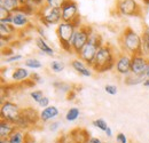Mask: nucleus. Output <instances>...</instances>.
Segmentation results:
<instances>
[{
    "label": "nucleus",
    "instance_id": "obj_1",
    "mask_svg": "<svg viewBox=\"0 0 149 143\" xmlns=\"http://www.w3.org/2000/svg\"><path fill=\"white\" fill-rule=\"evenodd\" d=\"M116 65V56L113 53V48L110 44H103L97 53L95 55V58L92 64V70L97 73L110 71Z\"/></svg>",
    "mask_w": 149,
    "mask_h": 143
},
{
    "label": "nucleus",
    "instance_id": "obj_2",
    "mask_svg": "<svg viewBox=\"0 0 149 143\" xmlns=\"http://www.w3.org/2000/svg\"><path fill=\"white\" fill-rule=\"evenodd\" d=\"M119 46L122 48L123 53L129 55H136L142 54V47H141V36L138 35L132 28H125L124 31L118 39Z\"/></svg>",
    "mask_w": 149,
    "mask_h": 143
},
{
    "label": "nucleus",
    "instance_id": "obj_3",
    "mask_svg": "<svg viewBox=\"0 0 149 143\" xmlns=\"http://www.w3.org/2000/svg\"><path fill=\"white\" fill-rule=\"evenodd\" d=\"M102 45H103V40H102L101 35L93 31L87 44L84 46V48L81 49V52L78 55V58L81 60L84 63H86L91 68L93 64L94 58H95V55Z\"/></svg>",
    "mask_w": 149,
    "mask_h": 143
},
{
    "label": "nucleus",
    "instance_id": "obj_4",
    "mask_svg": "<svg viewBox=\"0 0 149 143\" xmlns=\"http://www.w3.org/2000/svg\"><path fill=\"white\" fill-rule=\"evenodd\" d=\"M76 30H77V28L74 26V23L62 21L60 24H57L56 36L58 38V41L61 44L62 49L65 51L67 53H74L72 47H71V41H72Z\"/></svg>",
    "mask_w": 149,
    "mask_h": 143
},
{
    "label": "nucleus",
    "instance_id": "obj_5",
    "mask_svg": "<svg viewBox=\"0 0 149 143\" xmlns=\"http://www.w3.org/2000/svg\"><path fill=\"white\" fill-rule=\"evenodd\" d=\"M39 121H40V113L32 107H26L22 108L21 117L15 126H16V128H19L25 132V131L37 126Z\"/></svg>",
    "mask_w": 149,
    "mask_h": 143
},
{
    "label": "nucleus",
    "instance_id": "obj_6",
    "mask_svg": "<svg viewBox=\"0 0 149 143\" xmlns=\"http://www.w3.org/2000/svg\"><path fill=\"white\" fill-rule=\"evenodd\" d=\"M42 25L49 26V25H55L60 24L62 22V13L61 9L53 8L48 5H44L37 10L36 14Z\"/></svg>",
    "mask_w": 149,
    "mask_h": 143
},
{
    "label": "nucleus",
    "instance_id": "obj_7",
    "mask_svg": "<svg viewBox=\"0 0 149 143\" xmlns=\"http://www.w3.org/2000/svg\"><path fill=\"white\" fill-rule=\"evenodd\" d=\"M92 32H93V29L90 25H81L76 30L72 41H71V47H72L74 54H76L77 56L79 55L81 49L84 48V46L87 44Z\"/></svg>",
    "mask_w": 149,
    "mask_h": 143
},
{
    "label": "nucleus",
    "instance_id": "obj_8",
    "mask_svg": "<svg viewBox=\"0 0 149 143\" xmlns=\"http://www.w3.org/2000/svg\"><path fill=\"white\" fill-rule=\"evenodd\" d=\"M62 21L74 23V26L78 29L80 25V15L78 13V5L74 0H65L61 8Z\"/></svg>",
    "mask_w": 149,
    "mask_h": 143
},
{
    "label": "nucleus",
    "instance_id": "obj_9",
    "mask_svg": "<svg viewBox=\"0 0 149 143\" xmlns=\"http://www.w3.org/2000/svg\"><path fill=\"white\" fill-rule=\"evenodd\" d=\"M21 108L10 101H3L0 108V116L1 120H6L13 125H16L21 117Z\"/></svg>",
    "mask_w": 149,
    "mask_h": 143
},
{
    "label": "nucleus",
    "instance_id": "obj_10",
    "mask_svg": "<svg viewBox=\"0 0 149 143\" xmlns=\"http://www.w3.org/2000/svg\"><path fill=\"white\" fill-rule=\"evenodd\" d=\"M116 12L122 16H140L142 14L136 0H117Z\"/></svg>",
    "mask_w": 149,
    "mask_h": 143
},
{
    "label": "nucleus",
    "instance_id": "obj_11",
    "mask_svg": "<svg viewBox=\"0 0 149 143\" xmlns=\"http://www.w3.org/2000/svg\"><path fill=\"white\" fill-rule=\"evenodd\" d=\"M149 65V58L143 54L132 55L131 62V73L133 74H146ZM147 77V76H146Z\"/></svg>",
    "mask_w": 149,
    "mask_h": 143
},
{
    "label": "nucleus",
    "instance_id": "obj_12",
    "mask_svg": "<svg viewBox=\"0 0 149 143\" xmlns=\"http://www.w3.org/2000/svg\"><path fill=\"white\" fill-rule=\"evenodd\" d=\"M131 62H132V56L126 53H119L116 56V65L115 69L116 72L120 76L127 77L131 74Z\"/></svg>",
    "mask_w": 149,
    "mask_h": 143
},
{
    "label": "nucleus",
    "instance_id": "obj_13",
    "mask_svg": "<svg viewBox=\"0 0 149 143\" xmlns=\"http://www.w3.org/2000/svg\"><path fill=\"white\" fill-rule=\"evenodd\" d=\"M58 113H60V111L55 106H49V107L45 108L40 112V121L41 123H48V121L55 119L58 116Z\"/></svg>",
    "mask_w": 149,
    "mask_h": 143
},
{
    "label": "nucleus",
    "instance_id": "obj_14",
    "mask_svg": "<svg viewBox=\"0 0 149 143\" xmlns=\"http://www.w3.org/2000/svg\"><path fill=\"white\" fill-rule=\"evenodd\" d=\"M71 67L74 68V71H77L80 76H83V77H91L92 76L91 69L87 67L86 63H84L79 58H76V60L71 61Z\"/></svg>",
    "mask_w": 149,
    "mask_h": 143
},
{
    "label": "nucleus",
    "instance_id": "obj_15",
    "mask_svg": "<svg viewBox=\"0 0 149 143\" xmlns=\"http://www.w3.org/2000/svg\"><path fill=\"white\" fill-rule=\"evenodd\" d=\"M29 24V16L21 13L16 12L13 14V25L16 29H23Z\"/></svg>",
    "mask_w": 149,
    "mask_h": 143
},
{
    "label": "nucleus",
    "instance_id": "obj_16",
    "mask_svg": "<svg viewBox=\"0 0 149 143\" xmlns=\"http://www.w3.org/2000/svg\"><path fill=\"white\" fill-rule=\"evenodd\" d=\"M141 47L142 54L149 58V26L143 25L142 32H141Z\"/></svg>",
    "mask_w": 149,
    "mask_h": 143
},
{
    "label": "nucleus",
    "instance_id": "obj_17",
    "mask_svg": "<svg viewBox=\"0 0 149 143\" xmlns=\"http://www.w3.org/2000/svg\"><path fill=\"white\" fill-rule=\"evenodd\" d=\"M36 46L38 47V49L40 51L41 54H45V55H48V56H54V49L47 44V41L44 38L38 37L36 39Z\"/></svg>",
    "mask_w": 149,
    "mask_h": 143
},
{
    "label": "nucleus",
    "instance_id": "obj_18",
    "mask_svg": "<svg viewBox=\"0 0 149 143\" xmlns=\"http://www.w3.org/2000/svg\"><path fill=\"white\" fill-rule=\"evenodd\" d=\"M30 72L28 71V69L25 68H16L14 69V71L12 73V79L15 83H21V81H25L28 78H30Z\"/></svg>",
    "mask_w": 149,
    "mask_h": 143
},
{
    "label": "nucleus",
    "instance_id": "obj_19",
    "mask_svg": "<svg viewBox=\"0 0 149 143\" xmlns=\"http://www.w3.org/2000/svg\"><path fill=\"white\" fill-rule=\"evenodd\" d=\"M16 126L6 121V120H1L0 123V137L1 139H8L9 135L15 131Z\"/></svg>",
    "mask_w": 149,
    "mask_h": 143
},
{
    "label": "nucleus",
    "instance_id": "obj_20",
    "mask_svg": "<svg viewBox=\"0 0 149 143\" xmlns=\"http://www.w3.org/2000/svg\"><path fill=\"white\" fill-rule=\"evenodd\" d=\"M28 134H25L24 131L19 129V128H15V131L9 135L8 141L9 143H25V137Z\"/></svg>",
    "mask_w": 149,
    "mask_h": 143
},
{
    "label": "nucleus",
    "instance_id": "obj_21",
    "mask_svg": "<svg viewBox=\"0 0 149 143\" xmlns=\"http://www.w3.org/2000/svg\"><path fill=\"white\" fill-rule=\"evenodd\" d=\"M0 6L6 8L12 14H14V13L19 12L21 3L19 0H0Z\"/></svg>",
    "mask_w": 149,
    "mask_h": 143
},
{
    "label": "nucleus",
    "instance_id": "obj_22",
    "mask_svg": "<svg viewBox=\"0 0 149 143\" xmlns=\"http://www.w3.org/2000/svg\"><path fill=\"white\" fill-rule=\"evenodd\" d=\"M146 79V74H133L131 73L127 77H125V85H129V86H133V85H139V84H143Z\"/></svg>",
    "mask_w": 149,
    "mask_h": 143
},
{
    "label": "nucleus",
    "instance_id": "obj_23",
    "mask_svg": "<svg viewBox=\"0 0 149 143\" xmlns=\"http://www.w3.org/2000/svg\"><path fill=\"white\" fill-rule=\"evenodd\" d=\"M36 8H37V7H36V6L30 1V2H28V3L21 5V6H19V12L23 13V14H25V15H28V16H30V15H32V14H37Z\"/></svg>",
    "mask_w": 149,
    "mask_h": 143
},
{
    "label": "nucleus",
    "instance_id": "obj_24",
    "mask_svg": "<svg viewBox=\"0 0 149 143\" xmlns=\"http://www.w3.org/2000/svg\"><path fill=\"white\" fill-rule=\"evenodd\" d=\"M79 116H80V110L78 109V108H70L68 111H67V113H65V120L67 121H69V123H74L76 121L78 118H79Z\"/></svg>",
    "mask_w": 149,
    "mask_h": 143
},
{
    "label": "nucleus",
    "instance_id": "obj_25",
    "mask_svg": "<svg viewBox=\"0 0 149 143\" xmlns=\"http://www.w3.org/2000/svg\"><path fill=\"white\" fill-rule=\"evenodd\" d=\"M24 65H25L26 68H29V69H33V70L40 69V68L42 67L41 62H40L39 60H37V58H35V57L26 58V60L24 61Z\"/></svg>",
    "mask_w": 149,
    "mask_h": 143
},
{
    "label": "nucleus",
    "instance_id": "obj_26",
    "mask_svg": "<svg viewBox=\"0 0 149 143\" xmlns=\"http://www.w3.org/2000/svg\"><path fill=\"white\" fill-rule=\"evenodd\" d=\"M53 86L55 87V90H57L58 92H61V93H67V94H68L69 92L72 90V87H71L69 84H67V83H61V81H58V83H54Z\"/></svg>",
    "mask_w": 149,
    "mask_h": 143
},
{
    "label": "nucleus",
    "instance_id": "obj_27",
    "mask_svg": "<svg viewBox=\"0 0 149 143\" xmlns=\"http://www.w3.org/2000/svg\"><path fill=\"white\" fill-rule=\"evenodd\" d=\"M49 67H51L52 71H54V72H56V73H58V72H62L63 70H64V68H65V64H64L62 61H57V60H54V61H52V62H51Z\"/></svg>",
    "mask_w": 149,
    "mask_h": 143
},
{
    "label": "nucleus",
    "instance_id": "obj_28",
    "mask_svg": "<svg viewBox=\"0 0 149 143\" xmlns=\"http://www.w3.org/2000/svg\"><path fill=\"white\" fill-rule=\"evenodd\" d=\"M92 125H93L95 128H97V129L102 131V132H106V131H107V128L109 127L108 124H107V121H106V120H103V119H101V118H97V119L93 120Z\"/></svg>",
    "mask_w": 149,
    "mask_h": 143
},
{
    "label": "nucleus",
    "instance_id": "obj_29",
    "mask_svg": "<svg viewBox=\"0 0 149 143\" xmlns=\"http://www.w3.org/2000/svg\"><path fill=\"white\" fill-rule=\"evenodd\" d=\"M44 96H45V95H44V93H42L41 90H32V92L30 93V97H31L37 104L41 101V99H42Z\"/></svg>",
    "mask_w": 149,
    "mask_h": 143
},
{
    "label": "nucleus",
    "instance_id": "obj_30",
    "mask_svg": "<svg viewBox=\"0 0 149 143\" xmlns=\"http://www.w3.org/2000/svg\"><path fill=\"white\" fill-rule=\"evenodd\" d=\"M64 2H65V0H46V5H48L53 8H57V9H61Z\"/></svg>",
    "mask_w": 149,
    "mask_h": 143
},
{
    "label": "nucleus",
    "instance_id": "obj_31",
    "mask_svg": "<svg viewBox=\"0 0 149 143\" xmlns=\"http://www.w3.org/2000/svg\"><path fill=\"white\" fill-rule=\"evenodd\" d=\"M104 90H106V93L109 94V95H116L117 92H118V88H117V86H115V85H106V86H104Z\"/></svg>",
    "mask_w": 149,
    "mask_h": 143
},
{
    "label": "nucleus",
    "instance_id": "obj_32",
    "mask_svg": "<svg viewBox=\"0 0 149 143\" xmlns=\"http://www.w3.org/2000/svg\"><path fill=\"white\" fill-rule=\"evenodd\" d=\"M30 79L35 83V84H41V83H44V79L41 78V76L37 73V72H32L31 74H30Z\"/></svg>",
    "mask_w": 149,
    "mask_h": 143
},
{
    "label": "nucleus",
    "instance_id": "obj_33",
    "mask_svg": "<svg viewBox=\"0 0 149 143\" xmlns=\"http://www.w3.org/2000/svg\"><path fill=\"white\" fill-rule=\"evenodd\" d=\"M19 60H22V55L14 54L9 57H6V63H15V62H19Z\"/></svg>",
    "mask_w": 149,
    "mask_h": 143
},
{
    "label": "nucleus",
    "instance_id": "obj_34",
    "mask_svg": "<svg viewBox=\"0 0 149 143\" xmlns=\"http://www.w3.org/2000/svg\"><path fill=\"white\" fill-rule=\"evenodd\" d=\"M60 126H61V121H57V120H55V121H52L49 125H48V129L51 131V132H57L58 131V128H60Z\"/></svg>",
    "mask_w": 149,
    "mask_h": 143
},
{
    "label": "nucleus",
    "instance_id": "obj_35",
    "mask_svg": "<svg viewBox=\"0 0 149 143\" xmlns=\"http://www.w3.org/2000/svg\"><path fill=\"white\" fill-rule=\"evenodd\" d=\"M13 14L10 13V12H8L6 8H3V7H1L0 6V19H5V18L9 17V16H12Z\"/></svg>",
    "mask_w": 149,
    "mask_h": 143
},
{
    "label": "nucleus",
    "instance_id": "obj_36",
    "mask_svg": "<svg viewBox=\"0 0 149 143\" xmlns=\"http://www.w3.org/2000/svg\"><path fill=\"white\" fill-rule=\"evenodd\" d=\"M116 142L117 143H127V137L124 133L116 134Z\"/></svg>",
    "mask_w": 149,
    "mask_h": 143
},
{
    "label": "nucleus",
    "instance_id": "obj_37",
    "mask_svg": "<svg viewBox=\"0 0 149 143\" xmlns=\"http://www.w3.org/2000/svg\"><path fill=\"white\" fill-rule=\"evenodd\" d=\"M38 106L40 108H47V107H49V99L47 97V96H44L42 99H41V101L38 103Z\"/></svg>",
    "mask_w": 149,
    "mask_h": 143
},
{
    "label": "nucleus",
    "instance_id": "obj_38",
    "mask_svg": "<svg viewBox=\"0 0 149 143\" xmlns=\"http://www.w3.org/2000/svg\"><path fill=\"white\" fill-rule=\"evenodd\" d=\"M36 7H37L38 9L40 8V7H42L44 5H46V0H30Z\"/></svg>",
    "mask_w": 149,
    "mask_h": 143
},
{
    "label": "nucleus",
    "instance_id": "obj_39",
    "mask_svg": "<svg viewBox=\"0 0 149 143\" xmlns=\"http://www.w3.org/2000/svg\"><path fill=\"white\" fill-rule=\"evenodd\" d=\"M86 143H102V141L99 139V137H94V136H91L88 140H87V142Z\"/></svg>",
    "mask_w": 149,
    "mask_h": 143
},
{
    "label": "nucleus",
    "instance_id": "obj_40",
    "mask_svg": "<svg viewBox=\"0 0 149 143\" xmlns=\"http://www.w3.org/2000/svg\"><path fill=\"white\" fill-rule=\"evenodd\" d=\"M67 97H68L69 101H72L74 97H76V92H74V90H71V92H69V93L67 94Z\"/></svg>",
    "mask_w": 149,
    "mask_h": 143
},
{
    "label": "nucleus",
    "instance_id": "obj_41",
    "mask_svg": "<svg viewBox=\"0 0 149 143\" xmlns=\"http://www.w3.org/2000/svg\"><path fill=\"white\" fill-rule=\"evenodd\" d=\"M37 30H38V32H39V35H40V37L45 39V38H46V33H45V30H44V29H42L41 26H38Z\"/></svg>",
    "mask_w": 149,
    "mask_h": 143
},
{
    "label": "nucleus",
    "instance_id": "obj_42",
    "mask_svg": "<svg viewBox=\"0 0 149 143\" xmlns=\"http://www.w3.org/2000/svg\"><path fill=\"white\" fill-rule=\"evenodd\" d=\"M104 134H106V136H107V137H109V139L112 137V135H113V134H112V129L110 128V127H108V128H107V131L104 132Z\"/></svg>",
    "mask_w": 149,
    "mask_h": 143
},
{
    "label": "nucleus",
    "instance_id": "obj_43",
    "mask_svg": "<svg viewBox=\"0 0 149 143\" xmlns=\"http://www.w3.org/2000/svg\"><path fill=\"white\" fill-rule=\"evenodd\" d=\"M143 86L145 87H149V77H146V79L143 81Z\"/></svg>",
    "mask_w": 149,
    "mask_h": 143
},
{
    "label": "nucleus",
    "instance_id": "obj_44",
    "mask_svg": "<svg viewBox=\"0 0 149 143\" xmlns=\"http://www.w3.org/2000/svg\"><path fill=\"white\" fill-rule=\"evenodd\" d=\"M19 3L21 5H24V3H28V2H30V0H19Z\"/></svg>",
    "mask_w": 149,
    "mask_h": 143
},
{
    "label": "nucleus",
    "instance_id": "obj_45",
    "mask_svg": "<svg viewBox=\"0 0 149 143\" xmlns=\"http://www.w3.org/2000/svg\"><path fill=\"white\" fill-rule=\"evenodd\" d=\"M0 143H9V141H8V139H1Z\"/></svg>",
    "mask_w": 149,
    "mask_h": 143
},
{
    "label": "nucleus",
    "instance_id": "obj_46",
    "mask_svg": "<svg viewBox=\"0 0 149 143\" xmlns=\"http://www.w3.org/2000/svg\"><path fill=\"white\" fill-rule=\"evenodd\" d=\"M143 1V3H146V5H149V0H142Z\"/></svg>",
    "mask_w": 149,
    "mask_h": 143
},
{
    "label": "nucleus",
    "instance_id": "obj_47",
    "mask_svg": "<svg viewBox=\"0 0 149 143\" xmlns=\"http://www.w3.org/2000/svg\"><path fill=\"white\" fill-rule=\"evenodd\" d=\"M146 76L149 77V65H148V69H147V72H146Z\"/></svg>",
    "mask_w": 149,
    "mask_h": 143
}]
</instances>
